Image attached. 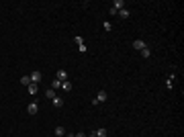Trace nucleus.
I'll return each instance as SVG.
<instances>
[{"label":"nucleus","instance_id":"nucleus-5","mask_svg":"<svg viewBox=\"0 0 184 137\" xmlns=\"http://www.w3.org/2000/svg\"><path fill=\"white\" fill-rule=\"evenodd\" d=\"M123 6H125V0H115L111 8H113L115 12H119V10H123Z\"/></svg>","mask_w":184,"mask_h":137},{"label":"nucleus","instance_id":"nucleus-9","mask_svg":"<svg viewBox=\"0 0 184 137\" xmlns=\"http://www.w3.org/2000/svg\"><path fill=\"white\" fill-rule=\"evenodd\" d=\"M51 103H53V106H55V109H59V106L64 104V98H61V96H55V98H53Z\"/></svg>","mask_w":184,"mask_h":137},{"label":"nucleus","instance_id":"nucleus-7","mask_svg":"<svg viewBox=\"0 0 184 137\" xmlns=\"http://www.w3.org/2000/svg\"><path fill=\"white\" fill-rule=\"evenodd\" d=\"M27 90H29V94H31V96H35V94L39 92V84H35V82H31V84L27 86Z\"/></svg>","mask_w":184,"mask_h":137},{"label":"nucleus","instance_id":"nucleus-1","mask_svg":"<svg viewBox=\"0 0 184 137\" xmlns=\"http://www.w3.org/2000/svg\"><path fill=\"white\" fill-rule=\"evenodd\" d=\"M106 98H108V94H106V90H100L98 94H96V98L92 100V104H94V106H98V104H100V103H104Z\"/></svg>","mask_w":184,"mask_h":137},{"label":"nucleus","instance_id":"nucleus-19","mask_svg":"<svg viewBox=\"0 0 184 137\" xmlns=\"http://www.w3.org/2000/svg\"><path fill=\"white\" fill-rule=\"evenodd\" d=\"M51 88H61V82H59V80H53V82H51Z\"/></svg>","mask_w":184,"mask_h":137},{"label":"nucleus","instance_id":"nucleus-4","mask_svg":"<svg viewBox=\"0 0 184 137\" xmlns=\"http://www.w3.org/2000/svg\"><path fill=\"white\" fill-rule=\"evenodd\" d=\"M145 41H143V39H135V41H133V49H137V51H141V49H145Z\"/></svg>","mask_w":184,"mask_h":137},{"label":"nucleus","instance_id":"nucleus-10","mask_svg":"<svg viewBox=\"0 0 184 137\" xmlns=\"http://www.w3.org/2000/svg\"><path fill=\"white\" fill-rule=\"evenodd\" d=\"M45 96H47V98H49V100H53V98H55V96H58V94H55V90H53V88H47V92H45Z\"/></svg>","mask_w":184,"mask_h":137},{"label":"nucleus","instance_id":"nucleus-21","mask_svg":"<svg viewBox=\"0 0 184 137\" xmlns=\"http://www.w3.org/2000/svg\"><path fill=\"white\" fill-rule=\"evenodd\" d=\"M86 137H98V135H96V133H94V131H92L90 135H86Z\"/></svg>","mask_w":184,"mask_h":137},{"label":"nucleus","instance_id":"nucleus-12","mask_svg":"<svg viewBox=\"0 0 184 137\" xmlns=\"http://www.w3.org/2000/svg\"><path fill=\"white\" fill-rule=\"evenodd\" d=\"M139 53H141V57H145V59H147V57L151 55V51H150V47H145V49H141V51H139Z\"/></svg>","mask_w":184,"mask_h":137},{"label":"nucleus","instance_id":"nucleus-11","mask_svg":"<svg viewBox=\"0 0 184 137\" xmlns=\"http://www.w3.org/2000/svg\"><path fill=\"white\" fill-rule=\"evenodd\" d=\"M66 135V129L64 127H55V137H64Z\"/></svg>","mask_w":184,"mask_h":137},{"label":"nucleus","instance_id":"nucleus-13","mask_svg":"<svg viewBox=\"0 0 184 137\" xmlns=\"http://www.w3.org/2000/svg\"><path fill=\"white\" fill-rule=\"evenodd\" d=\"M117 14H119L121 19H129V10H127V8H123V10H119Z\"/></svg>","mask_w":184,"mask_h":137},{"label":"nucleus","instance_id":"nucleus-6","mask_svg":"<svg viewBox=\"0 0 184 137\" xmlns=\"http://www.w3.org/2000/svg\"><path fill=\"white\" fill-rule=\"evenodd\" d=\"M55 80L66 82V80H68V72H66V70H58V74H55Z\"/></svg>","mask_w":184,"mask_h":137},{"label":"nucleus","instance_id":"nucleus-2","mask_svg":"<svg viewBox=\"0 0 184 137\" xmlns=\"http://www.w3.org/2000/svg\"><path fill=\"white\" fill-rule=\"evenodd\" d=\"M37 111H39V103H37V100H33V103L27 106V113L29 115H37Z\"/></svg>","mask_w":184,"mask_h":137},{"label":"nucleus","instance_id":"nucleus-16","mask_svg":"<svg viewBox=\"0 0 184 137\" xmlns=\"http://www.w3.org/2000/svg\"><path fill=\"white\" fill-rule=\"evenodd\" d=\"M78 51H80V53H86V51H88V47H86V43H82V45H78Z\"/></svg>","mask_w":184,"mask_h":137},{"label":"nucleus","instance_id":"nucleus-18","mask_svg":"<svg viewBox=\"0 0 184 137\" xmlns=\"http://www.w3.org/2000/svg\"><path fill=\"white\" fill-rule=\"evenodd\" d=\"M74 41H76V45H82V43H84V39H82L80 35H76V37H74Z\"/></svg>","mask_w":184,"mask_h":137},{"label":"nucleus","instance_id":"nucleus-20","mask_svg":"<svg viewBox=\"0 0 184 137\" xmlns=\"http://www.w3.org/2000/svg\"><path fill=\"white\" fill-rule=\"evenodd\" d=\"M72 137H86V135H84V133H74Z\"/></svg>","mask_w":184,"mask_h":137},{"label":"nucleus","instance_id":"nucleus-3","mask_svg":"<svg viewBox=\"0 0 184 137\" xmlns=\"http://www.w3.org/2000/svg\"><path fill=\"white\" fill-rule=\"evenodd\" d=\"M29 78H31V82L39 84V82L43 80V74H41V72H31V76H29Z\"/></svg>","mask_w":184,"mask_h":137},{"label":"nucleus","instance_id":"nucleus-8","mask_svg":"<svg viewBox=\"0 0 184 137\" xmlns=\"http://www.w3.org/2000/svg\"><path fill=\"white\" fill-rule=\"evenodd\" d=\"M61 90H64V92H72V90H74V86H72V82H70V80L61 82Z\"/></svg>","mask_w":184,"mask_h":137},{"label":"nucleus","instance_id":"nucleus-15","mask_svg":"<svg viewBox=\"0 0 184 137\" xmlns=\"http://www.w3.org/2000/svg\"><path fill=\"white\" fill-rule=\"evenodd\" d=\"M102 27H104V31H113V23H108V21H104Z\"/></svg>","mask_w":184,"mask_h":137},{"label":"nucleus","instance_id":"nucleus-17","mask_svg":"<svg viewBox=\"0 0 184 137\" xmlns=\"http://www.w3.org/2000/svg\"><path fill=\"white\" fill-rule=\"evenodd\" d=\"M98 137H106V129H98V131H94Z\"/></svg>","mask_w":184,"mask_h":137},{"label":"nucleus","instance_id":"nucleus-14","mask_svg":"<svg viewBox=\"0 0 184 137\" xmlns=\"http://www.w3.org/2000/svg\"><path fill=\"white\" fill-rule=\"evenodd\" d=\"M21 84H23V86H29V84H31V78H29V76H23V78H21Z\"/></svg>","mask_w":184,"mask_h":137}]
</instances>
